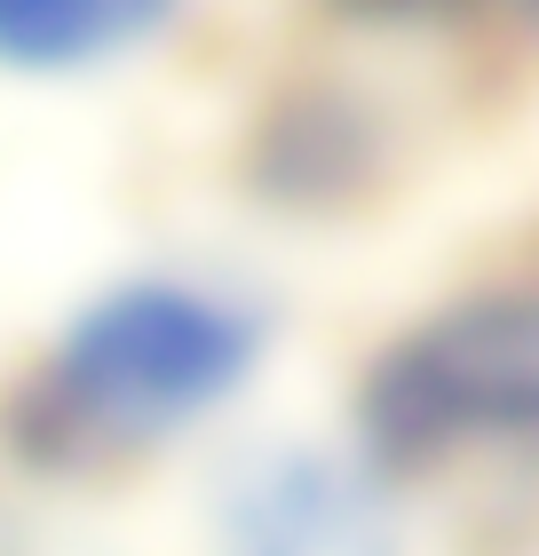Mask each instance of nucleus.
<instances>
[{
    "label": "nucleus",
    "mask_w": 539,
    "mask_h": 556,
    "mask_svg": "<svg viewBox=\"0 0 539 556\" xmlns=\"http://www.w3.org/2000/svg\"><path fill=\"white\" fill-rule=\"evenodd\" d=\"M254 350H262V326L239 302L198 294L183 278H136V287L95 294L56 342L48 382L33 390L40 453L167 438L246 382Z\"/></svg>",
    "instance_id": "obj_1"
},
{
    "label": "nucleus",
    "mask_w": 539,
    "mask_h": 556,
    "mask_svg": "<svg viewBox=\"0 0 539 556\" xmlns=\"http://www.w3.org/2000/svg\"><path fill=\"white\" fill-rule=\"evenodd\" d=\"M365 469H436L469 438H524L539 421V311L531 294L452 302L381 350L357 397Z\"/></svg>",
    "instance_id": "obj_2"
},
{
    "label": "nucleus",
    "mask_w": 539,
    "mask_h": 556,
    "mask_svg": "<svg viewBox=\"0 0 539 556\" xmlns=\"http://www.w3.org/2000/svg\"><path fill=\"white\" fill-rule=\"evenodd\" d=\"M215 541L222 556H405V525L381 469L278 445L222 477Z\"/></svg>",
    "instance_id": "obj_3"
},
{
    "label": "nucleus",
    "mask_w": 539,
    "mask_h": 556,
    "mask_svg": "<svg viewBox=\"0 0 539 556\" xmlns=\"http://www.w3.org/2000/svg\"><path fill=\"white\" fill-rule=\"evenodd\" d=\"M175 0H0V64L9 72H80L143 33H159Z\"/></svg>",
    "instance_id": "obj_4"
},
{
    "label": "nucleus",
    "mask_w": 539,
    "mask_h": 556,
    "mask_svg": "<svg viewBox=\"0 0 539 556\" xmlns=\"http://www.w3.org/2000/svg\"><path fill=\"white\" fill-rule=\"evenodd\" d=\"M349 24H484V16H516L524 0H325Z\"/></svg>",
    "instance_id": "obj_5"
}]
</instances>
